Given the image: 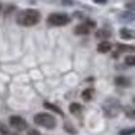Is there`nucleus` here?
<instances>
[{
    "instance_id": "obj_1",
    "label": "nucleus",
    "mask_w": 135,
    "mask_h": 135,
    "mask_svg": "<svg viewBox=\"0 0 135 135\" xmlns=\"http://www.w3.org/2000/svg\"><path fill=\"white\" fill-rule=\"evenodd\" d=\"M16 21L22 26H33L41 21V13L35 9H25L18 15Z\"/></svg>"
},
{
    "instance_id": "obj_2",
    "label": "nucleus",
    "mask_w": 135,
    "mask_h": 135,
    "mask_svg": "<svg viewBox=\"0 0 135 135\" xmlns=\"http://www.w3.org/2000/svg\"><path fill=\"white\" fill-rule=\"evenodd\" d=\"M33 122L39 126H44V128H48V129H52L55 128L57 125V120L54 116H51L50 113H38L35 115L33 118Z\"/></svg>"
},
{
    "instance_id": "obj_3",
    "label": "nucleus",
    "mask_w": 135,
    "mask_h": 135,
    "mask_svg": "<svg viewBox=\"0 0 135 135\" xmlns=\"http://www.w3.org/2000/svg\"><path fill=\"white\" fill-rule=\"evenodd\" d=\"M70 16L65 13H52L48 16V23L52 26H64V25L70 23Z\"/></svg>"
},
{
    "instance_id": "obj_4",
    "label": "nucleus",
    "mask_w": 135,
    "mask_h": 135,
    "mask_svg": "<svg viewBox=\"0 0 135 135\" xmlns=\"http://www.w3.org/2000/svg\"><path fill=\"white\" fill-rule=\"evenodd\" d=\"M94 28H96V22L91 21V19H87L84 23L77 25L76 29H74V33H77V35H87V33H90V31L94 29Z\"/></svg>"
},
{
    "instance_id": "obj_5",
    "label": "nucleus",
    "mask_w": 135,
    "mask_h": 135,
    "mask_svg": "<svg viewBox=\"0 0 135 135\" xmlns=\"http://www.w3.org/2000/svg\"><path fill=\"white\" fill-rule=\"evenodd\" d=\"M103 109H105V113L108 115L109 118H112V116H115V115H118L119 102H116V100H113V99H109L108 102H106V105H103Z\"/></svg>"
},
{
    "instance_id": "obj_6",
    "label": "nucleus",
    "mask_w": 135,
    "mask_h": 135,
    "mask_svg": "<svg viewBox=\"0 0 135 135\" xmlns=\"http://www.w3.org/2000/svg\"><path fill=\"white\" fill-rule=\"evenodd\" d=\"M9 122H10V126L15 128L16 131H23V129H26V126H28L26 120H25L23 118H21V116H10Z\"/></svg>"
},
{
    "instance_id": "obj_7",
    "label": "nucleus",
    "mask_w": 135,
    "mask_h": 135,
    "mask_svg": "<svg viewBox=\"0 0 135 135\" xmlns=\"http://www.w3.org/2000/svg\"><path fill=\"white\" fill-rule=\"evenodd\" d=\"M110 50H112V44L108 42V41H102L99 45H97V51H99L100 54H106V52H109Z\"/></svg>"
},
{
    "instance_id": "obj_8",
    "label": "nucleus",
    "mask_w": 135,
    "mask_h": 135,
    "mask_svg": "<svg viewBox=\"0 0 135 135\" xmlns=\"http://www.w3.org/2000/svg\"><path fill=\"white\" fill-rule=\"evenodd\" d=\"M110 29H99L96 32V38L97 39H102V41H106V39L110 36Z\"/></svg>"
},
{
    "instance_id": "obj_9",
    "label": "nucleus",
    "mask_w": 135,
    "mask_h": 135,
    "mask_svg": "<svg viewBox=\"0 0 135 135\" xmlns=\"http://www.w3.org/2000/svg\"><path fill=\"white\" fill-rule=\"evenodd\" d=\"M115 83H116V86H120V87H128L129 86V79L128 77H123V76H119L115 79Z\"/></svg>"
},
{
    "instance_id": "obj_10",
    "label": "nucleus",
    "mask_w": 135,
    "mask_h": 135,
    "mask_svg": "<svg viewBox=\"0 0 135 135\" xmlns=\"http://www.w3.org/2000/svg\"><path fill=\"white\" fill-rule=\"evenodd\" d=\"M119 33H120V38L122 39H132L134 38V32L131 29H126V28H122Z\"/></svg>"
},
{
    "instance_id": "obj_11",
    "label": "nucleus",
    "mask_w": 135,
    "mask_h": 135,
    "mask_svg": "<svg viewBox=\"0 0 135 135\" xmlns=\"http://www.w3.org/2000/svg\"><path fill=\"white\" fill-rule=\"evenodd\" d=\"M93 94H94V89H91V87H89V89H86L84 91L81 93V97L84 100H91V97H93Z\"/></svg>"
},
{
    "instance_id": "obj_12",
    "label": "nucleus",
    "mask_w": 135,
    "mask_h": 135,
    "mask_svg": "<svg viewBox=\"0 0 135 135\" xmlns=\"http://www.w3.org/2000/svg\"><path fill=\"white\" fill-rule=\"evenodd\" d=\"M44 108L45 109H50V110H52V112H57L58 115H62V110L58 108V106H55V105H52V103H48V102H45L44 103Z\"/></svg>"
},
{
    "instance_id": "obj_13",
    "label": "nucleus",
    "mask_w": 135,
    "mask_h": 135,
    "mask_svg": "<svg viewBox=\"0 0 135 135\" xmlns=\"http://www.w3.org/2000/svg\"><path fill=\"white\" fill-rule=\"evenodd\" d=\"M120 21H128V22H132L134 21V13L132 12H125L120 15Z\"/></svg>"
},
{
    "instance_id": "obj_14",
    "label": "nucleus",
    "mask_w": 135,
    "mask_h": 135,
    "mask_svg": "<svg viewBox=\"0 0 135 135\" xmlns=\"http://www.w3.org/2000/svg\"><path fill=\"white\" fill-rule=\"evenodd\" d=\"M70 112H71V113H74V115L80 113V112H81V106H80L79 103H71V105H70Z\"/></svg>"
},
{
    "instance_id": "obj_15",
    "label": "nucleus",
    "mask_w": 135,
    "mask_h": 135,
    "mask_svg": "<svg viewBox=\"0 0 135 135\" xmlns=\"http://www.w3.org/2000/svg\"><path fill=\"white\" fill-rule=\"evenodd\" d=\"M118 51L116 52H123V51H134V47H128V45H116Z\"/></svg>"
},
{
    "instance_id": "obj_16",
    "label": "nucleus",
    "mask_w": 135,
    "mask_h": 135,
    "mask_svg": "<svg viewBox=\"0 0 135 135\" xmlns=\"http://www.w3.org/2000/svg\"><path fill=\"white\" fill-rule=\"evenodd\" d=\"M0 132H2V135H18V134H15V132H9L6 126L2 125V123H0Z\"/></svg>"
},
{
    "instance_id": "obj_17",
    "label": "nucleus",
    "mask_w": 135,
    "mask_h": 135,
    "mask_svg": "<svg viewBox=\"0 0 135 135\" xmlns=\"http://www.w3.org/2000/svg\"><path fill=\"white\" fill-rule=\"evenodd\" d=\"M64 129H65V131H67V132H71V134H76V128H74V126L73 125H70V123H68V122H65L64 123Z\"/></svg>"
},
{
    "instance_id": "obj_18",
    "label": "nucleus",
    "mask_w": 135,
    "mask_h": 135,
    "mask_svg": "<svg viewBox=\"0 0 135 135\" xmlns=\"http://www.w3.org/2000/svg\"><path fill=\"white\" fill-rule=\"evenodd\" d=\"M119 135H134V128H126L119 131Z\"/></svg>"
},
{
    "instance_id": "obj_19",
    "label": "nucleus",
    "mask_w": 135,
    "mask_h": 135,
    "mask_svg": "<svg viewBox=\"0 0 135 135\" xmlns=\"http://www.w3.org/2000/svg\"><path fill=\"white\" fill-rule=\"evenodd\" d=\"M125 62L129 65V67H132V65L135 64V58H134V55H128V57H126V60H125Z\"/></svg>"
},
{
    "instance_id": "obj_20",
    "label": "nucleus",
    "mask_w": 135,
    "mask_h": 135,
    "mask_svg": "<svg viewBox=\"0 0 135 135\" xmlns=\"http://www.w3.org/2000/svg\"><path fill=\"white\" fill-rule=\"evenodd\" d=\"M28 135H41V134H39V131H36V129H29V131H28Z\"/></svg>"
},
{
    "instance_id": "obj_21",
    "label": "nucleus",
    "mask_w": 135,
    "mask_h": 135,
    "mask_svg": "<svg viewBox=\"0 0 135 135\" xmlns=\"http://www.w3.org/2000/svg\"><path fill=\"white\" fill-rule=\"evenodd\" d=\"M125 110H126V115H128V116H129V118H134V113H132V112H134V110H132V109H131V108H129V109H128V108H126V109H125Z\"/></svg>"
},
{
    "instance_id": "obj_22",
    "label": "nucleus",
    "mask_w": 135,
    "mask_h": 135,
    "mask_svg": "<svg viewBox=\"0 0 135 135\" xmlns=\"http://www.w3.org/2000/svg\"><path fill=\"white\" fill-rule=\"evenodd\" d=\"M94 3H97V4H106L108 3V0H93Z\"/></svg>"
},
{
    "instance_id": "obj_23",
    "label": "nucleus",
    "mask_w": 135,
    "mask_h": 135,
    "mask_svg": "<svg viewBox=\"0 0 135 135\" xmlns=\"http://www.w3.org/2000/svg\"><path fill=\"white\" fill-rule=\"evenodd\" d=\"M62 3H64V4H68V6H71V4H73V0H62Z\"/></svg>"
},
{
    "instance_id": "obj_24",
    "label": "nucleus",
    "mask_w": 135,
    "mask_h": 135,
    "mask_svg": "<svg viewBox=\"0 0 135 135\" xmlns=\"http://www.w3.org/2000/svg\"><path fill=\"white\" fill-rule=\"evenodd\" d=\"M0 12H2V4H0Z\"/></svg>"
}]
</instances>
